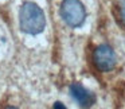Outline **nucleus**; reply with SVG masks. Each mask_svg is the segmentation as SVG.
<instances>
[{"label": "nucleus", "mask_w": 125, "mask_h": 109, "mask_svg": "<svg viewBox=\"0 0 125 109\" xmlns=\"http://www.w3.org/2000/svg\"><path fill=\"white\" fill-rule=\"evenodd\" d=\"M19 26L23 33L28 35H38L44 30L46 18L43 10L32 1H24L19 11Z\"/></svg>", "instance_id": "f257e3e1"}, {"label": "nucleus", "mask_w": 125, "mask_h": 109, "mask_svg": "<svg viewBox=\"0 0 125 109\" xmlns=\"http://www.w3.org/2000/svg\"><path fill=\"white\" fill-rule=\"evenodd\" d=\"M59 14L63 22L73 28L81 27L86 19V11L79 0H63Z\"/></svg>", "instance_id": "f03ea898"}, {"label": "nucleus", "mask_w": 125, "mask_h": 109, "mask_svg": "<svg viewBox=\"0 0 125 109\" xmlns=\"http://www.w3.org/2000/svg\"><path fill=\"white\" fill-rule=\"evenodd\" d=\"M93 62L101 71H110L116 66V54L108 44H101L93 53Z\"/></svg>", "instance_id": "7ed1b4c3"}, {"label": "nucleus", "mask_w": 125, "mask_h": 109, "mask_svg": "<svg viewBox=\"0 0 125 109\" xmlns=\"http://www.w3.org/2000/svg\"><path fill=\"white\" fill-rule=\"evenodd\" d=\"M70 93H71V97L83 108H89L95 102L94 94L92 92H89L86 87H83L81 84H78V82H74V84L70 85Z\"/></svg>", "instance_id": "20e7f679"}, {"label": "nucleus", "mask_w": 125, "mask_h": 109, "mask_svg": "<svg viewBox=\"0 0 125 109\" xmlns=\"http://www.w3.org/2000/svg\"><path fill=\"white\" fill-rule=\"evenodd\" d=\"M120 18H121V22L122 24L125 26V0H121L120 1Z\"/></svg>", "instance_id": "39448f33"}, {"label": "nucleus", "mask_w": 125, "mask_h": 109, "mask_svg": "<svg viewBox=\"0 0 125 109\" xmlns=\"http://www.w3.org/2000/svg\"><path fill=\"white\" fill-rule=\"evenodd\" d=\"M54 108H62V109H65L66 106H65V105H62V102H59V101H57V102L54 104Z\"/></svg>", "instance_id": "423d86ee"}]
</instances>
